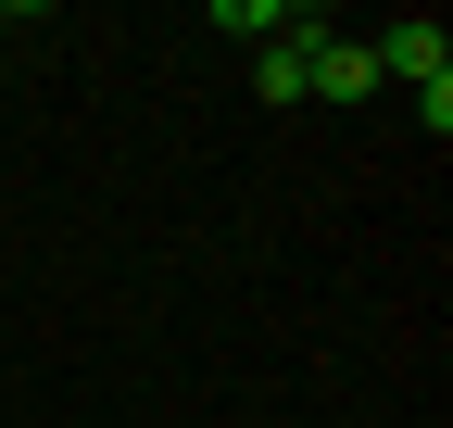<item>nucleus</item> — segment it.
<instances>
[{
    "label": "nucleus",
    "instance_id": "obj_1",
    "mask_svg": "<svg viewBox=\"0 0 453 428\" xmlns=\"http://www.w3.org/2000/svg\"><path fill=\"white\" fill-rule=\"evenodd\" d=\"M365 64H378V76H403V88H441V76H453V38H441L428 13H403L390 38H365Z\"/></svg>",
    "mask_w": 453,
    "mask_h": 428
},
{
    "label": "nucleus",
    "instance_id": "obj_2",
    "mask_svg": "<svg viewBox=\"0 0 453 428\" xmlns=\"http://www.w3.org/2000/svg\"><path fill=\"white\" fill-rule=\"evenodd\" d=\"M303 88H327V101H365V88H378L365 38H327V26H303Z\"/></svg>",
    "mask_w": 453,
    "mask_h": 428
},
{
    "label": "nucleus",
    "instance_id": "obj_5",
    "mask_svg": "<svg viewBox=\"0 0 453 428\" xmlns=\"http://www.w3.org/2000/svg\"><path fill=\"white\" fill-rule=\"evenodd\" d=\"M0 38H13V13H0Z\"/></svg>",
    "mask_w": 453,
    "mask_h": 428
},
{
    "label": "nucleus",
    "instance_id": "obj_3",
    "mask_svg": "<svg viewBox=\"0 0 453 428\" xmlns=\"http://www.w3.org/2000/svg\"><path fill=\"white\" fill-rule=\"evenodd\" d=\"M252 88H265V101H303V26L252 50Z\"/></svg>",
    "mask_w": 453,
    "mask_h": 428
},
{
    "label": "nucleus",
    "instance_id": "obj_4",
    "mask_svg": "<svg viewBox=\"0 0 453 428\" xmlns=\"http://www.w3.org/2000/svg\"><path fill=\"white\" fill-rule=\"evenodd\" d=\"M214 26H226V38H290L303 13H290V0H214Z\"/></svg>",
    "mask_w": 453,
    "mask_h": 428
}]
</instances>
